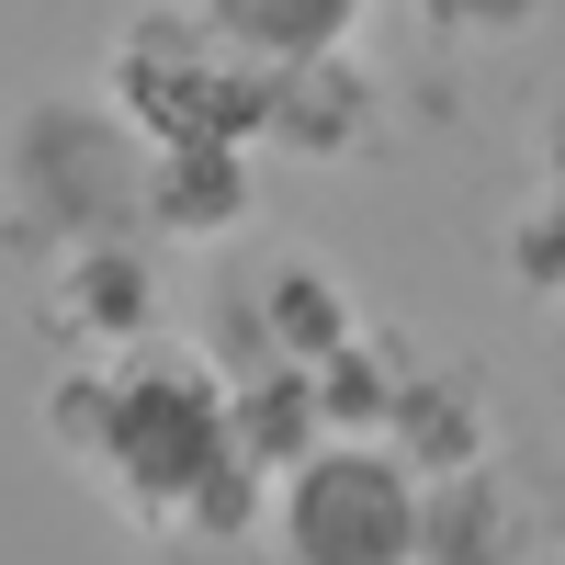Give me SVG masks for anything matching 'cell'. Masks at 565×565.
<instances>
[{"instance_id":"cell-8","label":"cell","mask_w":565,"mask_h":565,"mask_svg":"<svg viewBox=\"0 0 565 565\" xmlns=\"http://www.w3.org/2000/svg\"><path fill=\"white\" fill-rule=\"evenodd\" d=\"M260 215V148L238 136H181V148H148V193H136V226L159 249H226Z\"/></svg>"},{"instance_id":"cell-1","label":"cell","mask_w":565,"mask_h":565,"mask_svg":"<svg viewBox=\"0 0 565 565\" xmlns=\"http://www.w3.org/2000/svg\"><path fill=\"white\" fill-rule=\"evenodd\" d=\"M226 452V362L215 340H181V328H148V340L114 351V430H103V498L136 532H159L181 498L215 476Z\"/></svg>"},{"instance_id":"cell-9","label":"cell","mask_w":565,"mask_h":565,"mask_svg":"<svg viewBox=\"0 0 565 565\" xmlns=\"http://www.w3.org/2000/svg\"><path fill=\"white\" fill-rule=\"evenodd\" d=\"M418 554H430V565H509V554H532L521 476H509L498 452L418 476Z\"/></svg>"},{"instance_id":"cell-11","label":"cell","mask_w":565,"mask_h":565,"mask_svg":"<svg viewBox=\"0 0 565 565\" xmlns=\"http://www.w3.org/2000/svg\"><path fill=\"white\" fill-rule=\"evenodd\" d=\"M226 441H238L260 476L306 463L328 441V407H317V373L306 362H226Z\"/></svg>"},{"instance_id":"cell-14","label":"cell","mask_w":565,"mask_h":565,"mask_svg":"<svg viewBox=\"0 0 565 565\" xmlns=\"http://www.w3.org/2000/svg\"><path fill=\"white\" fill-rule=\"evenodd\" d=\"M193 12L226 34V45H249V57H317V45H351L373 0H193Z\"/></svg>"},{"instance_id":"cell-7","label":"cell","mask_w":565,"mask_h":565,"mask_svg":"<svg viewBox=\"0 0 565 565\" xmlns=\"http://www.w3.org/2000/svg\"><path fill=\"white\" fill-rule=\"evenodd\" d=\"M385 125V90L351 45H317V57H271V103H260V148L271 159H306V170H340L373 148Z\"/></svg>"},{"instance_id":"cell-2","label":"cell","mask_w":565,"mask_h":565,"mask_svg":"<svg viewBox=\"0 0 565 565\" xmlns=\"http://www.w3.org/2000/svg\"><path fill=\"white\" fill-rule=\"evenodd\" d=\"M136 193H148V136L114 114V90H34L0 136V204L34 249L136 226Z\"/></svg>"},{"instance_id":"cell-3","label":"cell","mask_w":565,"mask_h":565,"mask_svg":"<svg viewBox=\"0 0 565 565\" xmlns=\"http://www.w3.org/2000/svg\"><path fill=\"white\" fill-rule=\"evenodd\" d=\"M103 90H114V114L148 136V148H181V136H238V148H260L271 57L226 45L193 0H148V12L114 34Z\"/></svg>"},{"instance_id":"cell-5","label":"cell","mask_w":565,"mask_h":565,"mask_svg":"<svg viewBox=\"0 0 565 565\" xmlns=\"http://www.w3.org/2000/svg\"><path fill=\"white\" fill-rule=\"evenodd\" d=\"M45 328L68 351H125L148 328H181L170 317V249L148 226H90V238H57L45 249Z\"/></svg>"},{"instance_id":"cell-16","label":"cell","mask_w":565,"mask_h":565,"mask_svg":"<svg viewBox=\"0 0 565 565\" xmlns=\"http://www.w3.org/2000/svg\"><path fill=\"white\" fill-rule=\"evenodd\" d=\"M498 271L521 282V295H554L565 306V204L543 193V181H532V204L498 226Z\"/></svg>"},{"instance_id":"cell-10","label":"cell","mask_w":565,"mask_h":565,"mask_svg":"<svg viewBox=\"0 0 565 565\" xmlns=\"http://www.w3.org/2000/svg\"><path fill=\"white\" fill-rule=\"evenodd\" d=\"M373 441H396L418 476H441V463H476L498 452V418H487V373L476 362H407V385L385 407V430Z\"/></svg>"},{"instance_id":"cell-18","label":"cell","mask_w":565,"mask_h":565,"mask_svg":"<svg viewBox=\"0 0 565 565\" xmlns=\"http://www.w3.org/2000/svg\"><path fill=\"white\" fill-rule=\"evenodd\" d=\"M532 181H543V193H554V204H565V103H554V114H543V148H532Z\"/></svg>"},{"instance_id":"cell-4","label":"cell","mask_w":565,"mask_h":565,"mask_svg":"<svg viewBox=\"0 0 565 565\" xmlns=\"http://www.w3.org/2000/svg\"><path fill=\"white\" fill-rule=\"evenodd\" d=\"M271 543L295 565H418V463L373 430H328L271 476Z\"/></svg>"},{"instance_id":"cell-12","label":"cell","mask_w":565,"mask_h":565,"mask_svg":"<svg viewBox=\"0 0 565 565\" xmlns=\"http://www.w3.org/2000/svg\"><path fill=\"white\" fill-rule=\"evenodd\" d=\"M148 543H170V554H249V543H271V476H260L238 441H226V452H215V476L181 498Z\"/></svg>"},{"instance_id":"cell-17","label":"cell","mask_w":565,"mask_h":565,"mask_svg":"<svg viewBox=\"0 0 565 565\" xmlns=\"http://www.w3.org/2000/svg\"><path fill=\"white\" fill-rule=\"evenodd\" d=\"M418 12H430V34H452V45H521L543 23V0H418Z\"/></svg>"},{"instance_id":"cell-6","label":"cell","mask_w":565,"mask_h":565,"mask_svg":"<svg viewBox=\"0 0 565 565\" xmlns=\"http://www.w3.org/2000/svg\"><path fill=\"white\" fill-rule=\"evenodd\" d=\"M215 317H238V328H215V362H328L362 328V295L328 260L306 249H271L260 271L226 282V306Z\"/></svg>"},{"instance_id":"cell-13","label":"cell","mask_w":565,"mask_h":565,"mask_svg":"<svg viewBox=\"0 0 565 565\" xmlns=\"http://www.w3.org/2000/svg\"><path fill=\"white\" fill-rule=\"evenodd\" d=\"M407 362H418V351L396 340L385 317H362V328H351V340L328 351V362H306V373H317L328 430H385V407H396V385H407Z\"/></svg>"},{"instance_id":"cell-15","label":"cell","mask_w":565,"mask_h":565,"mask_svg":"<svg viewBox=\"0 0 565 565\" xmlns=\"http://www.w3.org/2000/svg\"><path fill=\"white\" fill-rule=\"evenodd\" d=\"M103 430H114V351H68L57 385H45V441L90 476V463H103Z\"/></svg>"}]
</instances>
